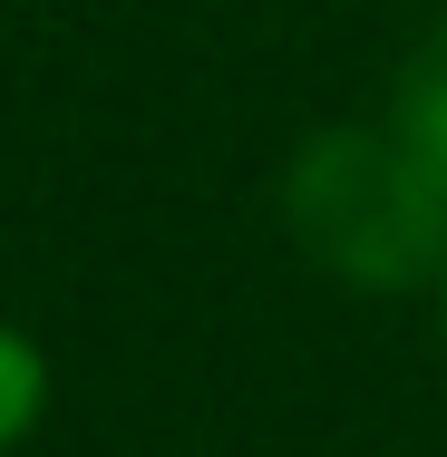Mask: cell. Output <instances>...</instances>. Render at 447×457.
<instances>
[{
  "label": "cell",
  "instance_id": "4",
  "mask_svg": "<svg viewBox=\"0 0 447 457\" xmlns=\"http://www.w3.org/2000/svg\"><path fill=\"white\" fill-rule=\"evenodd\" d=\"M438 341H447V282H438Z\"/></svg>",
  "mask_w": 447,
  "mask_h": 457
},
{
  "label": "cell",
  "instance_id": "3",
  "mask_svg": "<svg viewBox=\"0 0 447 457\" xmlns=\"http://www.w3.org/2000/svg\"><path fill=\"white\" fill-rule=\"evenodd\" d=\"M39 409H49V351L0 321V457L39 428Z\"/></svg>",
  "mask_w": 447,
  "mask_h": 457
},
{
  "label": "cell",
  "instance_id": "2",
  "mask_svg": "<svg viewBox=\"0 0 447 457\" xmlns=\"http://www.w3.org/2000/svg\"><path fill=\"white\" fill-rule=\"evenodd\" d=\"M409 156H418V176L447 195V20L409 49V69H399V88H389V117H379Z\"/></svg>",
  "mask_w": 447,
  "mask_h": 457
},
{
  "label": "cell",
  "instance_id": "1",
  "mask_svg": "<svg viewBox=\"0 0 447 457\" xmlns=\"http://www.w3.org/2000/svg\"><path fill=\"white\" fill-rule=\"evenodd\" d=\"M282 234L311 273L351 292H418L447 282V195L418 176V156L369 127H311L282 166Z\"/></svg>",
  "mask_w": 447,
  "mask_h": 457
}]
</instances>
